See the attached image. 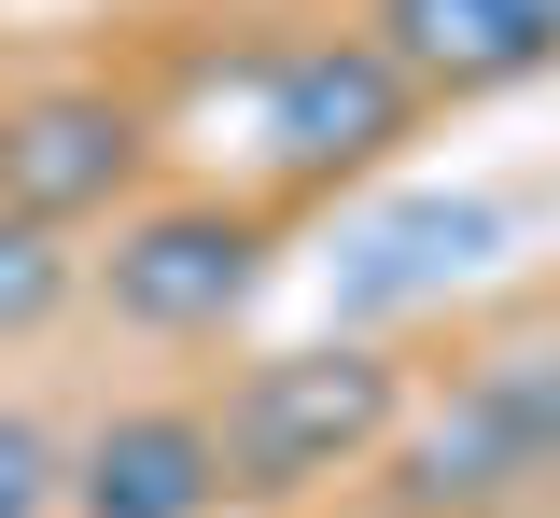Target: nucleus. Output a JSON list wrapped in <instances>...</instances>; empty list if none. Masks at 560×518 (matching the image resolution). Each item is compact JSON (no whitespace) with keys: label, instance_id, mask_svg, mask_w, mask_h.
<instances>
[{"label":"nucleus","instance_id":"20e7f679","mask_svg":"<svg viewBox=\"0 0 560 518\" xmlns=\"http://www.w3.org/2000/svg\"><path fill=\"white\" fill-rule=\"evenodd\" d=\"M98 295L127 308L140 337H224L238 308L267 295V224L224 211V197L127 211V224H113V252H98Z\"/></svg>","mask_w":560,"mask_h":518},{"label":"nucleus","instance_id":"423d86ee","mask_svg":"<svg viewBox=\"0 0 560 518\" xmlns=\"http://www.w3.org/2000/svg\"><path fill=\"white\" fill-rule=\"evenodd\" d=\"M224 435L210 407H113L70 448V518H224Z\"/></svg>","mask_w":560,"mask_h":518},{"label":"nucleus","instance_id":"7ed1b4c3","mask_svg":"<svg viewBox=\"0 0 560 518\" xmlns=\"http://www.w3.org/2000/svg\"><path fill=\"white\" fill-rule=\"evenodd\" d=\"M420 84L407 57L364 28V43H280L267 71H253V141H267L280 183H364L378 154L407 141Z\"/></svg>","mask_w":560,"mask_h":518},{"label":"nucleus","instance_id":"39448f33","mask_svg":"<svg viewBox=\"0 0 560 518\" xmlns=\"http://www.w3.org/2000/svg\"><path fill=\"white\" fill-rule=\"evenodd\" d=\"M140 183V113L127 98H98V84H43V98H14L0 113V197L43 224H84L113 211Z\"/></svg>","mask_w":560,"mask_h":518},{"label":"nucleus","instance_id":"1a4fd4ad","mask_svg":"<svg viewBox=\"0 0 560 518\" xmlns=\"http://www.w3.org/2000/svg\"><path fill=\"white\" fill-rule=\"evenodd\" d=\"M57 308H70V252H57V224L0 197V337H28V322H57Z\"/></svg>","mask_w":560,"mask_h":518},{"label":"nucleus","instance_id":"9d476101","mask_svg":"<svg viewBox=\"0 0 560 518\" xmlns=\"http://www.w3.org/2000/svg\"><path fill=\"white\" fill-rule=\"evenodd\" d=\"M57 505H70V448L0 407V518H57Z\"/></svg>","mask_w":560,"mask_h":518},{"label":"nucleus","instance_id":"6e6552de","mask_svg":"<svg viewBox=\"0 0 560 518\" xmlns=\"http://www.w3.org/2000/svg\"><path fill=\"white\" fill-rule=\"evenodd\" d=\"M490 238H504V211H490V197H407V211L378 224L337 281H350L364 308H407V295H448L463 267H490Z\"/></svg>","mask_w":560,"mask_h":518},{"label":"nucleus","instance_id":"f257e3e1","mask_svg":"<svg viewBox=\"0 0 560 518\" xmlns=\"http://www.w3.org/2000/svg\"><path fill=\"white\" fill-rule=\"evenodd\" d=\"M210 435H224V476H238L253 505H294V491H323V476H364L378 448L407 435V365L364 351V337L267 351V365L224 378Z\"/></svg>","mask_w":560,"mask_h":518},{"label":"nucleus","instance_id":"f03ea898","mask_svg":"<svg viewBox=\"0 0 560 518\" xmlns=\"http://www.w3.org/2000/svg\"><path fill=\"white\" fill-rule=\"evenodd\" d=\"M560 476V337H518L448 378V407L407 435V505H504Z\"/></svg>","mask_w":560,"mask_h":518},{"label":"nucleus","instance_id":"0eeeda50","mask_svg":"<svg viewBox=\"0 0 560 518\" xmlns=\"http://www.w3.org/2000/svg\"><path fill=\"white\" fill-rule=\"evenodd\" d=\"M378 43L407 57L420 98H490L560 57V0H378Z\"/></svg>","mask_w":560,"mask_h":518}]
</instances>
